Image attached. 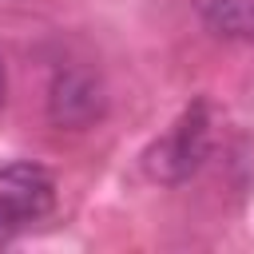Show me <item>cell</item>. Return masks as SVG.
Listing matches in <instances>:
<instances>
[{"instance_id": "1", "label": "cell", "mask_w": 254, "mask_h": 254, "mask_svg": "<svg viewBox=\"0 0 254 254\" xmlns=\"http://www.w3.org/2000/svg\"><path fill=\"white\" fill-rule=\"evenodd\" d=\"M210 127H214L210 103H206V99H194V103L171 123V131L159 135V139L147 147V155H143L147 175H151L155 183H167V187L187 183V179L206 163V155H210Z\"/></svg>"}, {"instance_id": "2", "label": "cell", "mask_w": 254, "mask_h": 254, "mask_svg": "<svg viewBox=\"0 0 254 254\" xmlns=\"http://www.w3.org/2000/svg\"><path fill=\"white\" fill-rule=\"evenodd\" d=\"M107 111V95L95 71L87 67H60L48 87V119L60 131H83L99 123Z\"/></svg>"}, {"instance_id": "3", "label": "cell", "mask_w": 254, "mask_h": 254, "mask_svg": "<svg viewBox=\"0 0 254 254\" xmlns=\"http://www.w3.org/2000/svg\"><path fill=\"white\" fill-rule=\"evenodd\" d=\"M56 202V179L48 167L20 159L0 167V214L16 226H28L36 218H44Z\"/></svg>"}, {"instance_id": "4", "label": "cell", "mask_w": 254, "mask_h": 254, "mask_svg": "<svg viewBox=\"0 0 254 254\" xmlns=\"http://www.w3.org/2000/svg\"><path fill=\"white\" fill-rule=\"evenodd\" d=\"M190 8L214 36L254 44V0H190Z\"/></svg>"}, {"instance_id": "5", "label": "cell", "mask_w": 254, "mask_h": 254, "mask_svg": "<svg viewBox=\"0 0 254 254\" xmlns=\"http://www.w3.org/2000/svg\"><path fill=\"white\" fill-rule=\"evenodd\" d=\"M16 230H20V226H16V222H8V218L0 214V246H4V242H8V238H12Z\"/></svg>"}, {"instance_id": "6", "label": "cell", "mask_w": 254, "mask_h": 254, "mask_svg": "<svg viewBox=\"0 0 254 254\" xmlns=\"http://www.w3.org/2000/svg\"><path fill=\"white\" fill-rule=\"evenodd\" d=\"M8 99V71H4V60H0V103Z\"/></svg>"}]
</instances>
